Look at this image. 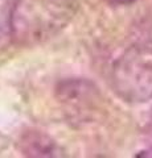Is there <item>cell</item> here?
I'll return each mask as SVG.
<instances>
[{
    "instance_id": "6da1fadb",
    "label": "cell",
    "mask_w": 152,
    "mask_h": 158,
    "mask_svg": "<svg viewBox=\"0 0 152 158\" xmlns=\"http://www.w3.org/2000/svg\"><path fill=\"white\" fill-rule=\"evenodd\" d=\"M78 11V0H15L9 34L20 46H36L60 34Z\"/></svg>"
},
{
    "instance_id": "7a4b0ae2",
    "label": "cell",
    "mask_w": 152,
    "mask_h": 158,
    "mask_svg": "<svg viewBox=\"0 0 152 158\" xmlns=\"http://www.w3.org/2000/svg\"><path fill=\"white\" fill-rule=\"evenodd\" d=\"M111 85L126 103L143 104L152 100V40L135 44L116 58Z\"/></svg>"
},
{
    "instance_id": "3957f363",
    "label": "cell",
    "mask_w": 152,
    "mask_h": 158,
    "mask_svg": "<svg viewBox=\"0 0 152 158\" xmlns=\"http://www.w3.org/2000/svg\"><path fill=\"white\" fill-rule=\"evenodd\" d=\"M24 145H31V148H25L24 152H25L27 156H36V157H53V156H57L56 153L57 150V146L54 142H52L50 140H45L44 141L41 136H32L29 137L28 140H24L23 141Z\"/></svg>"
},
{
    "instance_id": "277c9868",
    "label": "cell",
    "mask_w": 152,
    "mask_h": 158,
    "mask_svg": "<svg viewBox=\"0 0 152 158\" xmlns=\"http://www.w3.org/2000/svg\"><path fill=\"white\" fill-rule=\"evenodd\" d=\"M111 4H115V6H128V4L136 2V0H109Z\"/></svg>"
},
{
    "instance_id": "5b68a950",
    "label": "cell",
    "mask_w": 152,
    "mask_h": 158,
    "mask_svg": "<svg viewBox=\"0 0 152 158\" xmlns=\"http://www.w3.org/2000/svg\"><path fill=\"white\" fill-rule=\"evenodd\" d=\"M136 156H138V157H152V149L141 152V153H139V154H136Z\"/></svg>"
}]
</instances>
